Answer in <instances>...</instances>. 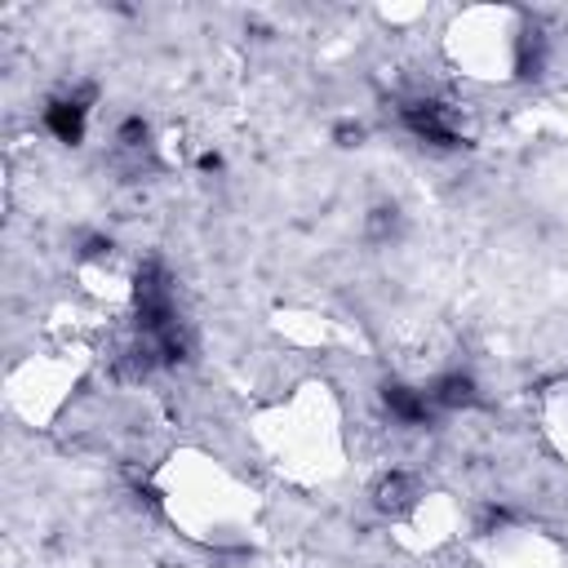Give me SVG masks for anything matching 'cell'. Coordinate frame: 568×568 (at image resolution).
Masks as SVG:
<instances>
[{
	"label": "cell",
	"instance_id": "cell-4",
	"mask_svg": "<svg viewBox=\"0 0 568 568\" xmlns=\"http://www.w3.org/2000/svg\"><path fill=\"white\" fill-rule=\"evenodd\" d=\"M417 498H422V489H417V480H413L409 471H387V476L374 485V502H378V511H387V515H409V511L417 506Z\"/></svg>",
	"mask_w": 568,
	"mask_h": 568
},
{
	"label": "cell",
	"instance_id": "cell-5",
	"mask_svg": "<svg viewBox=\"0 0 568 568\" xmlns=\"http://www.w3.org/2000/svg\"><path fill=\"white\" fill-rule=\"evenodd\" d=\"M426 396H431L435 409H471V404H480V387H476L471 374H444V378H435V387Z\"/></svg>",
	"mask_w": 568,
	"mask_h": 568
},
{
	"label": "cell",
	"instance_id": "cell-8",
	"mask_svg": "<svg viewBox=\"0 0 568 568\" xmlns=\"http://www.w3.org/2000/svg\"><path fill=\"white\" fill-rule=\"evenodd\" d=\"M374 236L378 241L396 236V209H374Z\"/></svg>",
	"mask_w": 568,
	"mask_h": 568
},
{
	"label": "cell",
	"instance_id": "cell-7",
	"mask_svg": "<svg viewBox=\"0 0 568 568\" xmlns=\"http://www.w3.org/2000/svg\"><path fill=\"white\" fill-rule=\"evenodd\" d=\"M333 138H337V147H360V143H365V125H352V121H347V125L333 130Z\"/></svg>",
	"mask_w": 568,
	"mask_h": 568
},
{
	"label": "cell",
	"instance_id": "cell-1",
	"mask_svg": "<svg viewBox=\"0 0 568 568\" xmlns=\"http://www.w3.org/2000/svg\"><path fill=\"white\" fill-rule=\"evenodd\" d=\"M400 121L413 138L439 147V152H453V147H463V125H458V111H453L448 102L439 98H409L400 102Z\"/></svg>",
	"mask_w": 568,
	"mask_h": 568
},
{
	"label": "cell",
	"instance_id": "cell-6",
	"mask_svg": "<svg viewBox=\"0 0 568 568\" xmlns=\"http://www.w3.org/2000/svg\"><path fill=\"white\" fill-rule=\"evenodd\" d=\"M116 143H121L125 152H143V147L152 143V125H147L143 116H125V121L116 125Z\"/></svg>",
	"mask_w": 568,
	"mask_h": 568
},
{
	"label": "cell",
	"instance_id": "cell-3",
	"mask_svg": "<svg viewBox=\"0 0 568 568\" xmlns=\"http://www.w3.org/2000/svg\"><path fill=\"white\" fill-rule=\"evenodd\" d=\"M382 404H387V413H391L396 422H404V426H426V422H431V409H435L426 391L404 387V382H387V387H382Z\"/></svg>",
	"mask_w": 568,
	"mask_h": 568
},
{
	"label": "cell",
	"instance_id": "cell-2",
	"mask_svg": "<svg viewBox=\"0 0 568 568\" xmlns=\"http://www.w3.org/2000/svg\"><path fill=\"white\" fill-rule=\"evenodd\" d=\"M89 111H93V89H71V93H58V98L45 102L41 121H45V130H49L58 143L76 147V143H85Z\"/></svg>",
	"mask_w": 568,
	"mask_h": 568
}]
</instances>
